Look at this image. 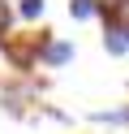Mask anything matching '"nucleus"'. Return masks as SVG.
I'll use <instances>...</instances> for the list:
<instances>
[{
  "label": "nucleus",
  "instance_id": "nucleus-5",
  "mask_svg": "<svg viewBox=\"0 0 129 134\" xmlns=\"http://www.w3.org/2000/svg\"><path fill=\"white\" fill-rule=\"evenodd\" d=\"M95 125H129V108H112V113H95Z\"/></svg>",
  "mask_w": 129,
  "mask_h": 134
},
{
  "label": "nucleus",
  "instance_id": "nucleus-2",
  "mask_svg": "<svg viewBox=\"0 0 129 134\" xmlns=\"http://www.w3.org/2000/svg\"><path fill=\"white\" fill-rule=\"evenodd\" d=\"M103 48H108L112 56H125L129 52V26H125V22L103 18Z\"/></svg>",
  "mask_w": 129,
  "mask_h": 134
},
{
  "label": "nucleus",
  "instance_id": "nucleus-3",
  "mask_svg": "<svg viewBox=\"0 0 129 134\" xmlns=\"http://www.w3.org/2000/svg\"><path fill=\"white\" fill-rule=\"evenodd\" d=\"M69 18H73V22L99 18V0H69Z\"/></svg>",
  "mask_w": 129,
  "mask_h": 134
},
{
  "label": "nucleus",
  "instance_id": "nucleus-6",
  "mask_svg": "<svg viewBox=\"0 0 129 134\" xmlns=\"http://www.w3.org/2000/svg\"><path fill=\"white\" fill-rule=\"evenodd\" d=\"M13 18H17V13H13V4H9V0H0V39L9 35V26H13Z\"/></svg>",
  "mask_w": 129,
  "mask_h": 134
},
{
  "label": "nucleus",
  "instance_id": "nucleus-4",
  "mask_svg": "<svg viewBox=\"0 0 129 134\" xmlns=\"http://www.w3.org/2000/svg\"><path fill=\"white\" fill-rule=\"evenodd\" d=\"M43 9H47V0H17V4H13V13H17L22 22H39Z\"/></svg>",
  "mask_w": 129,
  "mask_h": 134
},
{
  "label": "nucleus",
  "instance_id": "nucleus-1",
  "mask_svg": "<svg viewBox=\"0 0 129 134\" xmlns=\"http://www.w3.org/2000/svg\"><path fill=\"white\" fill-rule=\"evenodd\" d=\"M73 61V43L69 39H43V48H39V65H47V69H60V65H69Z\"/></svg>",
  "mask_w": 129,
  "mask_h": 134
}]
</instances>
